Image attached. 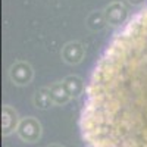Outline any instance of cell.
I'll use <instances>...</instances> for the list:
<instances>
[{"label": "cell", "instance_id": "obj_1", "mask_svg": "<svg viewBox=\"0 0 147 147\" xmlns=\"http://www.w3.org/2000/svg\"><path fill=\"white\" fill-rule=\"evenodd\" d=\"M80 128L85 147H147V5L96 63Z\"/></svg>", "mask_w": 147, "mask_h": 147}, {"label": "cell", "instance_id": "obj_2", "mask_svg": "<svg viewBox=\"0 0 147 147\" xmlns=\"http://www.w3.org/2000/svg\"><path fill=\"white\" fill-rule=\"evenodd\" d=\"M105 16H106V21L109 24H112V25H121L127 19V9L124 7V5L115 2L106 7Z\"/></svg>", "mask_w": 147, "mask_h": 147}, {"label": "cell", "instance_id": "obj_3", "mask_svg": "<svg viewBox=\"0 0 147 147\" xmlns=\"http://www.w3.org/2000/svg\"><path fill=\"white\" fill-rule=\"evenodd\" d=\"M10 78L13 80L16 84H28L32 78V71L28 63L18 62L16 65L12 66L10 69Z\"/></svg>", "mask_w": 147, "mask_h": 147}, {"label": "cell", "instance_id": "obj_4", "mask_svg": "<svg viewBox=\"0 0 147 147\" xmlns=\"http://www.w3.org/2000/svg\"><path fill=\"white\" fill-rule=\"evenodd\" d=\"M62 56L65 59V62H68V63H78L82 60L84 49L80 43H69V44L65 46Z\"/></svg>", "mask_w": 147, "mask_h": 147}, {"label": "cell", "instance_id": "obj_5", "mask_svg": "<svg viewBox=\"0 0 147 147\" xmlns=\"http://www.w3.org/2000/svg\"><path fill=\"white\" fill-rule=\"evenodd\" d=\"M128 2H129V3H132V5H140V3L143 2V0H128Z\"/></svg>", "mask_w": 147, "mask_h": 147}]
</instances>
